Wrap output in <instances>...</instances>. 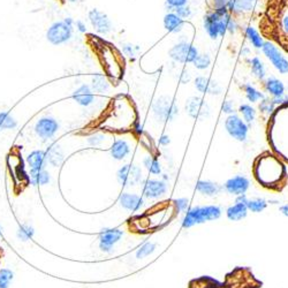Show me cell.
Listing matches in <instances>:
<instances>
[{
  "instance_id": "7402d4cb",
  "label": "cell",
  "mask_w": 288,
  "mask_h": 288,
  "mask_svg": "<svg viewBox=\"0 0 288 288\" xmlns=\"http://www.w3.org/2000/svg\"><path fill=\"white\" fill-rule=\"evenodd\" d=\"M264 88L267 94L274 97H281L285 95V86L280 80L274 78V76H270L267 78L264 82Z\"/></svg>"
},
{
  "instance_id": "5bb4252c",
  "label": "cell",
  "mask_w": 288,
  "mask_h": 288,
  "mask_svg": "<svg viewBox=\"0 0 288 288\" xmlns=\"http://www.w3.org/2000/svg\"><path fill=\"white\" fill-rule=\"evenodd\" d=\"M220 21H221V16L219 15L216 11L210 12V13L206 14L203 19V27H204V30L206 34L209 35V37L211 39H218V37H220L219 35V29H220Z\"/></svg>"
},
{
  "instance_id": "ee69618b",
  "label": "cell",
  "mask_w": 288,
  "mask_h": 288,
  "mask_svg": "<svg viewBox=\"0 0 288 288\" xmlns=\"http://www.w3.org/2000/svg\"><path fill=\"white\" fill-rule=\"evenodd\" d=\"M221 112L225 113L227 116H231V114H234L235 112V107H234V103L233 100L231 99H226L224 103L221 104Z\"/></svg>"
},
{
  "instance_id": "ffe728a7",
  "label": "cell",
  "mask_w": 288,
  "mask_h": 288,
  "mask_svg": "<svg viewBox=\"0 0 288 288\" xmlns=\"http://www.w3.org/2000/svg\"><path fill=\"white\" fill-rule=\"evenodd\" d=\"M28 164L30 166L31 171H42V169L45 168L47 158L46 153L42 151V150H36V151H32L29 156L27 158Z\"/></svg>"
},
{
  "instance_id": "9a60e30c",
  "label": "cell",
  "mask_w": 288,
  "mask_h": 288,
  "mask_svg": "<svg viewBox=\"0 0 288 288\" xmlns=\"http://www.w3.org/2000/svg\"><path fill=\"white\" fill-rule=\"evenodd\" d=\"M249 186L250 182L246 177L237 176L227 180L226 184L224 185V188L228 194L234 195V196H239V195L246 194L247 190L249 189Z\"/></svg>"
},
{
  "instance_id": "7dc6e473",
  "label": "cell",
  "mask_w": 288,
  "mask_h": 288,
  "mask_svg": "<svg viewBox=\"0 0 288 288\" xmlns=\"http://www.w3.org/2000/svg\"><path fill=\"white\" fill-rule=\"evenodd\" d=\"M103 141H104V135H101V134H95V135H92L88 139V142L91 145H98Z\"/></svg>"
},
{
  "instance_id": "94428289",
  "label": "cell",
  "mask_w": 288,
  "mask_h": 288,
  "mask_svg": "<svg viewBox=\"0 0 288 288\" xmlns=\"http://www.w3.org/2000/svg\"><path fill=\"white\" fill-rule=\"evenodd\" d=\"M0 235H2V232H0Z\"/></svg>"
},
{
  "instance_id": "d590c367",
  "label": "cell",
  "mask_w": 288,
  "mask_h": 288,
  "mask_svg": "<svg viewBox=\"0 0 288 288\" xmlns=\"http://www.w3.org/2000/svg\"><path fill=\"white\" fill-rule=\"evenodd\" d=\"M143 164H144V166H145V167H147V169L150 173L156 174V176H157V174H160V172H161L160 164H159V161H158L157 159H155V158L147 157L143 160Z\"/></svg>"
},
{
  "instance_id": "484cf974",
  "label": "cell",
  "mask_w": 288,
  "mask_h": 288,
  "mask_svg": "<svg viewBox=\"0 0 288 288\" xmlns=\"http://www.w3.org/2000/svg\"><path fill=\"white\" fill-rule=\"evenodd\" d=\"M250 64V68H251V73H253L254 76L258 80H265L266 78V68L264 63L262 62L258 56H254L249 60Z\"/></svg>"
},
{
  "instance_id": "f5cc1de1",
  "label": "cell",
  "mask_w": 288,
  "mask_h": 288,
  "mask_svg": "<svg viewBox=\"0 0 288 288\" xmlns=\"http://www.w3.org/2000/svg\"><path fill=\"white\" fill-rule=\"evenodd\" d=\"M249 201V198L247 197V195L246 194H242V195H239V196H237V201L235 202H238V203H243V204H247Z\"/></svg>"
},
{
  "instance_id": "f35d334b",
  "label": "cell",
  "mask_w": 288,
  "mask_h": 288,
  "mask_svg": "<svg viewBox=\"0 0 288 288\" xmlns=\"http://www.w3.org/2000/svg\"><path fill=\"white\" fill-rule=\"evenodd\" d=\"M34 233H35V231L31 226L22 225V226H20V228L18 231V238L21 241H28L34 237Z\"/></svg>"
},
{
  "instance_id": "836d02e7",
  "label": "cell",
  "mask_w": 288,
  "mask_h": 288,
  "mask_svg": "<svg viewBox=\"0 0 288 288\" xmlns=\"http://www.w3.org/2000/svg\"><path fill=\"white\" fill-rule=\"evenodd\" d=\"M247 206H248V210L251 211V212L258 213L266 209L267 202L264 200V198H254V200L248 201Z\"/></svg>"
},
{
  "instance_id": "2e32d148",
  "label": "cell",
  "mask_w": 288,
  "mask_h": 288,
  "mask_svg": "<svg viewBox=\"0 0 288 288\" xmlns=\"http://www.w3.org/2000/svg\"><path fill=\"white\" fill-rule=\"evenodd\" d=\"M143 190L144 195L148 198L156 200V198L164 196L166 194V192H167V185L160 180H147L144 181Z\"/></svg>"
},
{
  "instance_id": "816d5d0a",
  "label": "cell",
  "mask_w": 288,
  "mask_h": 288,
  "mask_svg": "<svg viewBox=\"0 0 288 288\" xmlns=\"http://www.w3.org/2000/svg\"><path fill=\"white\" fill-rule=\"evenodd\" d=\"M171 143V140H169L168 135H161L159 139V144L160 145H168Z\"/></svg>"
},
{
  "instance_id": "5b68a950",
  "label": "cell",
  "mask_w": 288,
  "mask_h": 288,
  "mask_svg": "<svg viewBox=\"0 0 288 288\" xmlns=\"http://www.w3.org/2000/svg\"><path fill=\"white\" fill-rule=\"evenodd\" d=\"M168 54L176 63L185 65L193 64L194 60L196 59V56L200 53H198V50L192 43L184 40V42L176 44V45L169 50Z\"/></svg>"
},
{
  "instance_id": "83f0119b",
  "label": "cell",
  "mask_w": 288,
  "mask_h": 288,
  "mask_svg": "<svg viewBox=\"0 0 288 288\" xmlns=\"http://www.w3.org/2000/svg\"><path fill=\"white\" fill-rule=\"evenodd\" d=\"M109 88V82L104 75L96 74L91 80V89L96 92L103 94V92L107 91Z\"/></svg>"
},
{
  "instance_id": "4316f807",
  "label": "cell",
  "mask_w": 288,
  "mask_h": 288,
  "mask_svg": "<svg viewBox=\"0 0 288 288\" xmlns=\"http://www.w3.org/2000/svg\"><path fill=\"white\" fill-rule=\"evenodd\" d=\"M245 32L247 39L249 40V43L253 45V47L257 48V50H262L264 40H263L262 36L259 35V32L255 29L254 27H247L245 29Z\"/></svg>"
},
{
  "instance_id": "d6986e66",
  "label": "cell",
  "mask_w": 288,
  "mask_h": 288,
  "mask_svg": "<svg viewBox=\"0 0 288 288\" xmlns=\"http://www.w3.org/2000/svg\"><path fill=\"white\" fill-rule=\"evenodd\" d=\"M256 0H228L226 4L231 13L245 14L254 10V4Z\"/></svg>"
},
{
  "instance_id": "db71d44e",
  "label": "cell",
  "mask_w": 288,
  "mask_h": 288,
  "mask_svg": "<svg viewBox=\"0 0 288 288\" xmlns=\"http://www.w3.org/2000/svg\"><path fill=\"white\" fill-rule=\"evenodd\" d=\"M227 2H228V0H213V3H214V8L226 6Z\"/></svg>"
},
{
  "instance_id": "d6a6232c",
  "label": "cell",
  "mask_w": 288,
  "mask_h": 288,
  "mask_svg": "<svg viewBox=\"0 0 288 288\" xmlns=\"http://www.w3.org/2000/svg\"><path fill=\"white\" fill-rule=\"evenodd\" d=\"M193 65L196 70L200 71L208 70V68L211 66V56L208 53H200L196 56V59L193 62Z\"/></svg>"
},
{
  "instance_id": "7a4b0ae2",
  "label": "cell",
  "mask_w": 288,
  "mask_h": 288,
  "mask_svg": "<svg viewBox=\"0 0 288 288\" xmlns=\"http://www.w3.org/2000/svg\"><path fill=\"white\" fill-rule=\"evenodd\" d=\"M221 209L218 205L194 206L190 208L182 220V226L185 228H190L194 225L203 224L205 221L216 220L221 217Z\"/></svg>"
},
{
  "instance_id": "e575fe53",
  "label": "cell",
  "mask_w": 288,
  "mask_h": 288,
  "mask_svg": "<svg viewBox=\"0 0 288 288\" xmlns=\"http://www.w3.org/2000/svg\"><path fill=\"white\" fill-rule=\"evenodd\" d=\"M18 124L7 112L0 113V131H5V129H14Z\"/></svg>"
},
{
  "instance_id": "bcb514c9",
  "label": "cell",
  "mask_w": 288,
  "mask_h": 288,
  "mask_svg": "<svg viewBox=\"0 0 288 288\" xmlns=\"http://www.w3.org/2000/svg\"><path fill=\"white\" fill-rule=\"evenodd\" d=\"M140 48L135 46V45H132V44H126V45H124L123 47V51H124V53L126 55H128V56H134V55H136L137 52H139Z\"/></svg>"
},
{
  "instance_id": "f546056e",
  "label": "cell",
  "mask_w": 288,
  "mask_h": 288,
  "mask_svg": "<svg viewBox=\"0 0 288 288\" xmlns=\"http://www.w3.org/2000/svg\"><path fill=\"white\" fill-rule=\"evenodd\" d=\"M46 158H47V160L50 161L51 164H53V165H55V166L62 163L64 156H63L62 151H60L59 145H56V144L51 145L50 149L47 150Z\"/></svg>"
},
{
  "instance_id": "f907efd6",
  "label": "cell",
  "mask_w": 288,
  "mask_h": 288,
  "mask_svg": "<svg viewBox=\"0 0 288 288\" xmlns=\"http://www.w3.org/2000/svg\"><path fill=\"white\" fill-rule=\"evenodd\" d=\"M76 29H78L80 32H82V34H86L87 32L86 24H84L82 21H76Z\"/></svg>"
},
{
  "instance_id": "7bdbcfd3",
  "label": "cell",
  "mask_w": 288,
  "mask_h": 288,
  "mask_svg": "<svg viewBox=\"0 0 288 288\" xmlns=\"http://www.w3.org/2000/svg\"><path fill=\"white\" fill-rule=\"evenodd\" d=\"M174 13H177L178 15L180 16L181 19H189L190 16L193 15V12H192V8H190L189 6H182V7H179V8H177V10H174Z\"/></svg>"
},
{
  "instance_id": "3957f363",
  "label": "cell",
  "mask_w": 288,
  "mask_h": 288,
  "mask_svg": "<svg viewBox=\"0 0 288 288\" xmlns=\"http://www.w3.org/2000/svg\"><path fill=\"white\" fill-rule=\"evenodd\" d=\"M153 113L156 118L161 123H168L172 121L179 113V107L176 104L174 99L169 97H159L152 105Z\"/></svg>"
},
{
  "instance_id": "74e56055",
  "label": "cell",
  "mask_w": 288,
  "mask_h": 288,
  "mask_svg": "<svg viewBox=\"0 0 288 288\" xmlns=\"http://www.w3.org/2000/svg\"><path fill=\"white\" fill-rule=\"evenodd\" d=\"M14 274L11 270L2 269L0 270V288H10L11 281L13 280Z\"/></svg>"
},
{
  "instance_id": "4dcf8cb0",
  "label": "cell",
  "mask_w": 288,
  "mask_h": 288,
  "mask_svg": "<svg viewBox=\"0 0 288 288\" xmlns=\"http://www.w3.org/2000/svg\"><path fill=\"white\" fill-rule=\"evenodd\" d=\"M245 94H246L247 99H248L250 103H257V101L265 98V96L263 92L257 90L256 88L250 86V84H246L245 86Z\"/></svg>"
},
{
  "instance_id": "680465c9",
  "label": "cell",
  "mask_w": 288,
  "mask_h": 288,
  "mask_svg": "<svg viewBox=\"0 0 288 288\" xmlns=\"http://www.w3.org/2000/svg\"><path fill=\"white\" fill-rule=\"evenodd\" d=\"M248 54H249V48H245V50H243V52H242V55L247 56Z\"/></svg>"
},
{
  "instance_id": "ab89813d",
  "label": "cell",
  "mask_w": 288,
  "mask_h": 288,
  "mask_svg": "<svg viewBox=\"0 0 288 288\" xmlns=\"http://www.w3.org/2000/svg\"><path fill=\"white\" fill-rule=\"evenodd\" d=\"M274 107L275 105L273 103L272 99L270 98H265L261 100V103H259V109H261L262 113H264L266 116H270L271 113L274 111Z\"/></svg>"
},
{
  "instance_id": "e0dca14e",
  "label": "cell",
  "mask_w": 288,
  "mask_h": 288,
  "mask_svg": "<svg viewBox=\"0 0 288 288\" xmlns=\"http://www.w3.org/2000/svg\"><path fill=\"white\" fill-rule=\"evenodd\" d=\"M164 27L171 34H179L184 30L185 20L174 12H169L164 16Z\"/></svg>"
},
{
  "instance_id": "8992f818",
  "label": "cell",
  "mask_w": 288,
  "mask_h": 288,
  "mask_svg": "<svg viewBox=\"0 0 288 288\" xmlns=\"http://www.w3.org/2000/svg\"><path fill=\"white\" fill-rule=\"evenodd\" d=\"M262 51L266 58L270 60V63L272 64V66L280 73V74H288V60L275 44L269 42V40L264 42Z\"/></svg>"
},
{
  "instance_id": "9c48e42d",
  "label": "cell",
  "mask_w": 288,
  "mask_h": 288,
  "mask_svg": "<svg viewBox=\"0 0 288 288\" xmlns=\"http://www.w3.org/2000/svg\"><path fill=\"white\" fill-rule=\"evenodd\" d=\"M89 21L91 27L99 35H108L113 30V24L108 16L99 10H91L89 12Z\"/></svg>"
},
{
  "instance_id": "9f6ffc18",
  "label": "cell",
  "mask_w": 288,
  "mask_h": 288,
  "mask_svg": "<svg viewBox=\"0 0 288 288\" xmlns=\"http://www.w3.org/2000/svg\"><path fill=\"white\" fill-rule=\"evenodd\" d=\"M64 22L68 24V26H71V27H73V24H74V21H73L72 18H66L64 20Z\"/></svg>"
},
{
  "instance_id": "681fc988",
  "label": "cell",
  "mask_w": 288,
  "mask_h": 288,
  "mask_svg": "<svg viewBox=\"0 0 288 288\" xmlns=\"http://www.w3.org/2000/svg\"><path fill=\"white\" fill-rule=\"evenodd\" d=\"M281 26H282V30H283V32H285L286 35H288V13H287V14L282 18Z\"/></svg>"
},
{
  "instance_id": "b9f144b4",
  "label": "cell",
  "mask_w": 288,
  "mask_h": 288,
  "mask_svg": "<svg viewBox=\"0 0 288 288\" xmlns=\"http://www.w3.org/2000/svg\"><path fill=\"white\" fill-rule=\"evenodd\" d=\"M165 2L168 10L173 12L174 10H177V8L186 6L188 4V0H165Z\"/></svg>"
},
{
  "instance_id": "c3c4849f",
  "label": "cell",
  "mask_w": 288,
  "mask_h": 288,
  "mask_svg": "<svg viewBox=\"0 0 288 288\" xmlns=\"http://www.w3.org/2000/svg\"><path fill=\"white\" fill-rule=\"evenodd\" d=\"M179 80H180L181 83H188L189 81H190V74H189V72H187V71H182L181 74H180Z\"/></svg>"
},
{
  "instance_id": "91938a15",
  "label": "cell",
  "mask_w": 288,
  "mask_h": 288,
  "mask_svg": "<svg viewBox=\"0 0 288 288\" xmlns=\"http://www.w3.org/2000/svg\"><path fill=\"white\" fill-rule=\"evenodd\" d=\"M68 2H70V3H76V2H78V0H68Z\"/></svg>"
},
{
  "instance_id": "f6af8a7d",
  "label": "cell",
  "mask_w": 288,
  "mask_h": 288,
  "mask_svg": "<svg viewBox=\"0 0 288 288\" xmlns=\"http://www.w3.org/2000/svg\"><path fill=\"white\" fill-rule=\"evenodd\" d=\"M188 205L189 201L187 198H178V200H174V206H176L178 211H188Z\"/></svg>"
},
{
  "instance_id": "f1b7e54d",
  "label": "cell",
  "mask_w": 288,
  "mask_h": 288,
  "mask_svg": "<svg viewBox=\"0 0 288 288\" xmlns=\"http://www.w3.org/2000/svg\"><path fill=\"white\" fill-rule=\"evenodd\" d=\"M239 112H240V114L242 116V119L248 125L253 124L255 119H256V109L249 104H242L241 106L239 107Z\"/></svg>"
},
{
  "instance_id": "1f68e13d",
  "label": "cell",
  "mask_w": 288,
  "mask_h": 288,
  "mask_svg": "<svg viewBox=\"0 0 288 288\" xmlns=\"http://www.w3.org/2000/svg\"><path fill=\"white\" fill-rule=\"evenodd\" d=\"M50 181V174L46 171H31L30 173V182L32 185L38 186V185H46Z\"/></svg>"
},
{
  "instance_id": "8fae6325",
  "label": "cell",
  "mask_w": 288,
  "mask_h": 288,
  "mask_svg": "<svg viewBox=\"0 0 288 288\" xmlns=\"http://www.w3.org/2000/svg\"><path fill=\"white\" fill-rule=\"evenodd\" d=\"M59 128V125L53 118H42L35 126V132L43 140H48L54 136Z\"/></svg>"
},
{
  "instance_id": "d4e9b609",
  "label": "cell",
  "mask_w": 288,
  "mask_h": 288,
  "mask_svg": "<svg viewBox=\"0 0 288 288\" xmlns=\"http://www.w3.org/2000/svg\"><path fill=\"white\" fill-rule=\"evenodd\" d=\"M129 151H131V149H129V144L124 140L116 141L111 148L112 157L118 160L124 159V158L128 155Z\"/></svg>"
},
{
  "instance_id": "8d00e7d4",
  "label": "cell",
  "mask_w": 288,
  "mask_h": 288,
  "mask_svg": "<svg viewBox=\"0 0 288 288\" xmlns=\"http://www.w3.org/2000/svg\"><path fill=\"white\" fill-rule=\"evenodd\" d=\"M155 250H156V245H155V243H151V242L145 243V245L142 246L141 248L136 251V258L142 259V258L148 257Z\"/></svg>"
},
{
  "instance_id": "4fadbf2b",
  "label": "cell",
  "mask_w": 288,
  "mask_h": 288,
  "mask_svg": "<svg viewBox=\"0 0 288 288\" xmlns=\"http://www.w3.org/2000/svg\"><path fill=\"white\" fill-rule=\"evenodd\" d=\"M194 84L198 91L205 95L219 96L222 92V89L217 81L206 78V76H198L195 79Z\"/></svg>"
},
{
  "instance_id": "11a10c76",
  "label": "cell",
  "mask_w": 288,
  "mask_h": 288,
  "mask_svg": "<svg viewBox=\"0 0 288 288\" xmlns=\"http://www.w3.org/2000/svg\"><path fill=\"white\" fill-rule=\"evenodd\" d=\"M280 212H281L285 217H288V204H285V205L280 206Z\"/></svg>"
},
{
  "instance_id": "6da1fadb",
  "label": "cell",
  "mask_w": 288,
  "mask_h": 288,
  "mask_svg": "<svg viewBox=\"0 0 288 288\" xmlns=\"http://www.w3.org/2000/svg\"><path fill=\"white\" fill-rule=\"evenodd\" d=\"M255 178L269 188H278L286 178V168L278 157L264 153L257 158L254 167Z\"/></svg>"
},
{
  "instance_id": "ba28073f",
  "label": "cell",
  "mask_w": 288,
  "mask_h": 288,
  "mask_svg": "<svg viewBox=\"0 0 288 288\" xmlns=\"http://www.w3.org/2000/svg\"><path fill=\"white\" fill-rule=\"evenodd\" d=\"M186 111L188 114L196 120H205L210 117L211 109L209 104L201 97H190L186 101Z\"/></svg>"
},
{
  "instance_id": "ac0fdd59",
  "label": "cell",
  "mask_w": 288,
  "mask_h": 288,
  "mask_svg": "<svg viewBox=\"0 0 288 288\" xmlns=\"http://www.w3.org/2000/svg\"><path fill=\"white\" fill-rule=\"evenodd\" d=\"M73 98H74L76 103L82 105V106H89V105L92 104V101L95 100L94 90L89 86H87V84H83V86H81L74 91Z\"/></svg>"
},
{
  "instance_id": "cb8c5ba5",
  "label": "cell",
  "mask_w": 288,
  "mask_h": 288,
  "mask_svg": "<svg viewBox=\"0 0 288 288\" xmlns=\"http://www.w3.org/2000/svg\"><path fill=\"white\" fill-rule=\"evenodd\" d=\"M196 190L202 195H205V196H216L217 194L220 193L221 187L212 181L201 180L197 182Z\"/></svg>"
},
{
  "instance_id": "277c9868",
  "label": "cell",
  "mask_w": 288,
  "mask_h": 288,
  "mask_svg": "<svg viewBox=\"0 0 288 288\" xmlns=\"http://www.w3.org/2000/svg\"><path fill=\"white\" fill-rule=\"evenodd\" d=\"M225 129L232 139L246 142L249 133V125L237 114H231L225 120Z\"/></svg>"
},
{
  "instance_id": "30bf717a",
  "label": "cell",
  "mask_w": 288,
  "mask_h": 288,
  "mask_svg": "<svg viewBox=\"0 0 288 288\" xmlns=\"http://www.w3.org/2000/svg\"><path fill=\"white\" fill-rule=\"evenodd\" d=\"M118 179L124 186H136L142 179V169L136 165H125L118 172Z\"/></svg>"
},
{
  "instance_id": "44dd1931",
  "label": "cell",
  "mask_w": 288,
  "mask_h": 288,
  "mask_svg": "<svg viewBox=\"0 0 288 288\" xmlns=\"http://www.w3.org/2000/svg\"><path fill=\"white\" fill-rule=\"evenodd\" d=\"M120 205L128 211H137L143 206V200L134 194L125 193L120 196Z\"/></svg>"
},
{
  "instance_id": "60d3db41",
  "label": "cell",
  "mask_w": 288,
  "mask_h": 288,
  "mask_svg": "<svg viewBox=\"0 0 288 288\" xmlns=\"http://www.w3.org/2000/svg\"><path fill=\"white\" fill-rule=\"evenodd\" d=\"M226 24H227V32H229V34L233 35L239 30L238 22L235 21L232 16H231L229 13L226 16Z\"/></svg>"
},
{
  "instance_id": "52a82bcc",
  "label": "cell",
  "mask_w": 288,
  "mask_h": 288,
  "mask_svg": "<svg viewBox=\"0 0 288 288\" xmlns=\"http://www.w3.org/2000/svg\"><path fill=\"white\" fill-rule=\"evenodd\" d=\"M73 37V27L68 26L64 21L51 24L46 31V38L52 45H62L67 43Z\"/></svg>"
},
{
  "instance_id": "603a6c76",
  "label": "cell",
  "mask_w": 288,
  "mask_h": 288,
  "mask_svg": "<svg viewBox=\"0 0 288 288\" xmlns=\"http://www.w3.org/2000/svg\"><path fill=\"white\" fill-rule=\"evenodd\" d=\"M248 206L247 204H243V203H238L235 202V204L231 205L226 210V216L231 221H239L242 220L247 217L248 214Z\"/></svg>"
},
{
  "instance_id": "6f0895ef",
  "label": "cell",
  "mask_w": 288,
  "mask_h": 288,
  "mask_svg": "<svg viewBox=\"0 0 288 288\" xmlns=\"http://www.w3.org/2000/svg\"><path fill=\"white\" fill-rule=\"evenodd\" d=\"M135 131H136V133L142 134V133H143V126L139 124V125H137L136 127H135Z\"/></svg>"
},
{
  "instance_id": "7c38bea8",
  "label": "cell",
  "mask_w": 288,
  "mask_h": 288,
  "mask_svg": "<svg viewBox=\"0 0 288 288\" xmlns=\"http://www.w3.org/2000/svg\"><path fill=\"white\" fill-rule=\"evenodd\" d=\"M121 237H123V231L120 229H103L99 235V248L103 251L109 253V251H112L116 243L119 242Z\"/></svg>"
}]
</instances>
